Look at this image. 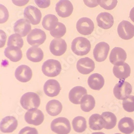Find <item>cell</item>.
Wrapping results in <instances>:
<instances>
[{
    "label": "cell",
    "mask_w": 134,
    "mask_h": 134,
    "mask_svg": "<svg viewBox=\"0 0 134 134\" xmlns=\"http://www.w3.org/2000/svg\"><path fill=\"white\" fill-rule=\"evenodd\" d=\"M109 51V44L105 42H100L97 44L93 49V57L96 61L102 62L106 59Z\"/></svg>",
    "instance_id": "cell-12"
},
{
    "label": "cell",
    "mask_w": 134,
    "mask_h": 134,
    "mask_svg": "<svg viewBox=\"0 0 134 134\" xmlns=\"http://www.w3.org/2000/svg\"><path fill=\"white\" fill-rule=\"evenodd\" d=\"M9 13L7 8L3 4H0V24H3L8 20Z\"/></svg>",
    "instance_id": "cell-37"
},
{
    "label": "cell",
    "mask_w": 134,
    "mask_h": 134,
    "mask_svg": "<svg viewBox=\"0 0 134 134\" xmlns=\"http://www.w3.org/2000/svg\"><path fill=\"white\" fill-rule=\"evenodd\" d=\"M87 94V90L83 86H77L73 87L69 93L70 101L75 105L81 104L82 97Z\"/></svg>",
    "instance_id": "cell-21"
},
{
    "label": "cell",
    "mask_w": 134,
    "mask_h": 134,
    "mask_svg": "<svg viewBox=\"0 0 134 134\" xmlns=\"http://www.w3.org/2000/svg\"><path fill=\"white\" fill-rule=\"evenodd\" d=\"M118 33L121 39L130 40L134 37V25L127 20H122L118 25Z\"/></svg>",
    "instance_id": "cell-7"
},
{
    "label": "cell",
    "mask_w": 134,
    "mask_h": 134,
    "mask_svg": "<svg viewBox=\"0 0 134 134\" xmlns=\"http://www.w3.org/2000/svg\"><path fill=\"white\" fill-rule=\"evenodd\" d=\"M127 59L126 51L121 47H114L111 51L109 55V61L114 65L124 64Z\"/></svg>",
    "instance_id": "cell-13"
},
{
    "label": "cell",
    "mask_w": 134,
    "mask_h": 134,
    "mask_svg": "<svg viewBox=\"0 0 134 134\" xmlns=\"http://www.w3.org/2000/svg\"><path fill=\"white\" fill-rule=\"evenodd\" d=\"M72 125L74 131L77 132H83L87 128L86 119L82 116L75 117L72 120Z\"/></svg>",
    "instance_id": "cell-32"
},
{
    "label": "cell",
    "mask_w": 134,
    "mask_h": 134,
    "mask_svg": "<svg viewBox=\"0 0 134 134\" xmlns=\"http://www.w3.org/2000/svg\"><path fill=\"white\" fill-rule=\"evenodd\" d=\"M84 4L89 8H95L98 5L97 0H83Z\"/></svg>",
    "instance_id": "cell-41"
},
{
    "label": "cell",
    "mask_w": 134,
    "mask_h": 134,
    "mask_svg": "<svg viewBox=\"0 0 134 134\" xmlns=\"http://www.w3.org/2000/svg\"><path fill=\"white\" fill-rule=\"evenodd\" d=\"M114 134H121V133H114Z\"/></svg>",
    "instance_id": "cell-45"
},
{
    "label": "cell",
    "mask_w": 134,
    "mask_h": 134,
    "mask_svg": "<svg viewBox=\"0 0 134 134\" xmlns=\"http://www.w3.org/2000/svg\"><path fill=\"white\" fill-rule=\"evenodd\" d=\"M67 48L65 41L61 38H55L53 39L49 46V49L52 54L55 56L60 57L63 55Z\"/></svg>",
    "instance_id": "cell-15"
},
{
    "label": "cell",
    "mask_w": 134,
    "mask_h": 134,
    "mask_svg": "<svg viewBox=\"0 0 134 134\" xmlns=\"http://www.w3.org/2000/svg\"><path fill=\"white\" fill-rule=\"evenodd\" d=\"M122 106L124 109L128 112L134 111V96H129L123 100Z\"/></svg>",
    "instance_id": "cell-35"
},
{
    "label": "cell",
    "mask_w": 134,
    "mask_h": 134,
    "mask_svg": "<svg viewBox=\"0 0 134 134\" xmlns=\"http://www.w3.org/2000/svg\"><path fill=\"white\" fill-rule=\"evenodd\" d=\"M76 29L80 34L84 36H88L93 32L94 25L91 19L87 17H83L77 21Z\"/></svg>",
    "instance_id": "cell-9"
},
{
    "label": "cell",
    "mask_w": 134,
    "mask_h": 134,
    "mask_svg": "<svg viewBox=\"0 0 134 134\" xmlns=\"http://www.w3.org/2000/svg\"><path fill=\"white\" fill-rule=\"evenodd\" d=\"M91 134H105L102 132H93Z\"/></svg>",
    "instance_id": "cell-44"
},
{
    "label": "cell",
    "mask_w": 134,
    "mask_h": 134,
    "mask_svg": "<svg viewBox=\"0 0 134 134\" xmlns=\"http://www.w3.org/2000/svg\"><path fill=\"white\" fill-rule=\"evenodd\" d=\"M61 91L60 83L55 80H49L43 85V91L49 97L57 96Z\"/></svg>",
    "instance_id": "cell-19"
},
{
    "label": "cell",
    "mask_w": 134,
    "mask_h": 134,
    "mask_svg": "<svg viewBox=\"0 0 134 134\" xmlns=\"http://www.w3.org/2000/svg\"><path fill=\"white\" fill-rule=\"evenodd\" d=\"M15 76L18 81L22 83H26L32 79V71L29 66L21 65L18 66L16 69Z\"/></svg>",
    "instance_id": "cell-17"
},
{
    "label": "cell",
    "mask_w": 134,
    "mask_h": 134,
    "mask_svg": "<svg viewBox=\"0 0 134 134\" xmlns=\"http://www.w3.org/2000/svg\"><path fill=\"white\" fill-rule=\"evenodd\" d=\"M61 70V64L57 60L49 59L44 62L42 65L43 74L49 77H57L60 74Z\"/></svg>",
    "instance_id": "cell-3"
},
{
    "label": "cell",
    "mask_w": 134,
    "mask_h": 134,
    "mask_svg": "<svg viewBox=\"0 0 134 134\" xmlns=\"http://www.w3.org/2000/svg\"><path fill=\"white\" fill-rule=\"evenodd\" d=\"M131 85L124 80L120 81L114 86L113 93L116 98L119 100H124L132 92Z\"/></svg>",
    "instance_id": "cell-5"
},
{
    "label": "cell",
    "mask_w": 134,
    "mask_h": 134,
    "mask_svg": "<svg viewBox=\"0 0 134 134\" xmlns=\"http://www.w3.org/2000/svg\"><path fill=\"white\" fill-rule=\"evenodd\" d=\"M30 0H12L13 3L16 6L23 7L26 5Z\"/></svg>",
    "instance_id": "cell-42"
},
{
    "label": "cell",
    "mask_w": 134,
    "mask_h": 134,
    "mask_svg": "<svg viewBox=\"0 0 134 134\" xmlns=\"http://www.w3.org/2000/svg\"><path fill=\"white\" fill-rule=\"evenodd\" d=\"M18 134H39L37 129L30 127H25L21 129Z\"/></svg>",
    "instance_id": "cell-38"
},
{
    "label": "cell",
    "mask_w": 134,
    "mask_h": 134,
    "mask_svg": "<svg viewBox=\"0 0 134 134\" xmlns=\"http://www.w3.org/2000/svg\"><path fill=\"white\" fill-rule=\"evenodd\" d=\"M26 55L27 59L33 62H39L43 58L42 50L40 48L35 46L29 48L26 52Z\"/></svg>",
    "instance_id": "cell-27"
},
{
    "label": "cell",
    "mask_w": 134,
    "mask_h": 134,
    "mask_svg": "<svg viewBox=\"0 0 134 134\" xmlns=\"http://www.w3.org/2000/svg\"><path fill=\"white\" fill-rule=\"evenodd\" d=\"M66 33V27L62 23H58L57 25L52 31H50L51 35L55 38H61L63 37Z\"/></svg>",
    "instance_id": "cell-34"
},
{
    "label": "cell",
    "mask_w": 134,
    "mask_h": 134,
    "mask_svg": "<svg viewBox=\"0 0 134 134\" xmlns=\"http://www.w3.org/2000/svg\"><path fill=\"white\" fill-rule=\"evenodd\" d=\"M14 30L16 34L21 37H24L31 31L30 22L26 19H20L15 23Z\"/></svg>",
    "instance_id": "cell-18"
},
{
    "label": "cell",
    "mask_w": 134,
    "mask_h": 134,
    "mask_svg": "<svg viewBox=\"0 0 134 134\" xmlns=\"http://www.w3.org/2000/svg\"><path fill=\"white\" fill-rule=\"evenodd\" d=\"M88 124L90 129L93 130H102L105 126L103 117L98 114H93L90 117Z\"/></svg>",
    "instance_id": "cell-28"
},
{
    "label": "cell",
    "mask_w": 134,
    "mask_h": 134,
    "mask_svg": "<svg viewBox=\"0 0 134 134\" xmlns=\"http://www.w3.org/2000/svg\"><path fill=\"white\" fill-rule=\"evenodd\" d=\"M88 85L94 90H100L105 84V80L102 75L98 73H94L89 76L87 80Z\"/></svg>",
    "instance_id": "cell-23"
},
{
    "label": "cell",
    "mask_w": 134,
    "mask_h": 134,
    "mask_svg": "<svg viewBox=\"0 0 134 134\" xmlns=\"http://www.w3.org/2000/svg\"><path fill=\"white\" fill-rule=\"evenodd\" d=\"M25 121L28 124L39 126L44 121V115L42 111L37 108L28 110L24 116Z\"/></svg>",
    "instance_id": "cell-8"
},
{
    "label": "cell",
    "mask_w": 134,
    "mask_h": 134,
    "mask_svg": "<svg viewBox=\"0 0 134 134\" xmlns=\"http://www.w3.org/2000/svg\"><path fill=\"white\" fill-rule=\"evenodd\" d=\"M58 23L59 19L57 16L52 14H48L43 17L42 25L44 29L51 31L56 27Z\"/></svg>",
    "instance_id": "cell-30"
},
{
    "label": "cell",
    "mask_w": 134,
    "mask_h": 134,
    "mask_svg": "<svg viewBox=\"0 0 134 134\" xmlns=\"http://www.w3.org/2000/svg\"><path fill=\"white\" fill-rule=\"evenodd\" d=\"M5 57L11 61L17 62L23 57V53L21 49L15 46H8L4 50Z\"/></svg>",
    "instance_id": "cell-24"
},
{
    "label": "cell",
    "mask_w": 134,
    "mask_h": 134,
    "mask_svg": "<svg viewBox=\"0 0 134 134\" xmlns=\"http://www.w3.org/2000/svg\"><path fill=\"white\" fill-rule=\"evenodd\" d=\"M74 7L69 0H60L56 4L55 10L58 15L62 18L69 17L72 13Z\"/></svg>",
    "instance_id": "cell-11"
},
{
    "label": "cell",
    "mask_w": 134,
    "mask_h": 134,
    "mask_svg": "<svg viewBox=\"0 0 134 134\" xmlns=\"http://www.w3.org/2000/svg\"><path fill=\"white\" fill-rule=\"evenodd\" d=\"M81 108L84 112H89L95 107L96 101L94 97L90 94H85L81 100Z\"/></svg>",
    "instance_id": "cell-29"
},
{
    "label": "cell",
    "mask_w": 134,
    "mask_h": 134,
    "mask_svg": "<svg viewBox=\"0 0 134 134\" xmlns=\"http://www.w3.org/2000/svg\"><path fill=\"white\" fill-rule=\"evenodd\" d=\"M98 4L103 9L111 10L114 9L118 3V0H97Z\"/></svg>",
    "instance_id": "cell-36"
},
{
    "label": "cell",
    "mask_w": 134,
    "mask_h": 134,
    "mask_svg": "<svg viewBox=\"0 0 134 134\" xmlns=\"http://www.w3.org/2000/svg\"><path fill=\"white\" fill-rule=\"evenodd\" d=\"M114 76L121 80H125L130 76L131 69L129 64L127 63L119 65H114L113 69Z\"/></svg>",
    "instance_id": "cell-22"
},
{
    "label": "cell",
    "mask_w": 134,
    "mask_h": 134,
    "mask_svg": "<svg viewBox=\"0 0 134 134\" xmlns=\"http://www.w3.org/2000/svg\"><path fill=\"white\" fill-rule=\"evenodd\" d=\"M20 103L24 109L29 110L38 108L40 105L41 101L40 97L35 92H29L25 93L21 96Z\"/></svg>",
    "instance_id": "cell-2"
},
{
    "label": "cell",
    "mask_w": 134,
    "mask_h": 134,
    "mask_svg": "<svg viewBox=\"0 0 134 134\" xmlns=\"http://www.w3.org/2000/svg\"><path fill=\"white\" fill-rule=\"evenodd\" d=\"M24 16L32 25H38L40 22L42 14L40 10L37 8L29 5L24 9Z\"/></svg>",
    "instance_id": "cell-10"
},
{
    "label": "cell",
    "mask_w": 134,
    "mask_h": 134,
    "mask_svg": "<svg viewBox=\"0 0 134 134\" xmlns=\"http://www.w3.org/2000/svg\"><path fill=\"white\" fill-rule=\"evenodd\" d=\"M51 128L54 132L57 134H68L71 131L70 121L64 117L53 120L51 122Z\"/></svg>",
    "instance_id": "cell-4"
},
{
    "label": "cell",
    "mask_w": 134,
    "mask_h": 134,
    "mask_svg": "<svg viewBox=\"0 0 134 134\" xmlns=\"http://www.w3.org/2000/svg\"><path fill=\"white\" fill-rule=\"evenodd\" d=\"M18 121L15 117L7 116L0 122V130L3 133L14 132L17 128Z\"/></svg>",
    "instance_id": "cell-16"
},
{
    "label": "cell",
    "mask_w": 134,
    "mask_h": 134,
    "mask_svg": "<svg viewBox=\"0 0 134 134\" xmlns=\"http://www.w3.org/2000/svg\"><path fill=\"white\" fill-rule=\"evenodd\" d=\"M76 66L77 70L80 73L83 75H87L94 70L95 63L92 59L86 57L78 61Z\"/></svg>",
    "instance_id": "cell-14"
},
{
    "label": "cell",
    "mask_w": 134,
    "mask_h": 134,
    "mask_svg": "<svg viewBox=\"0 0 134 134\" xmlns=\"http://www.w3.org/2000/svg\"><path fill=\"white\" fill-rule=\"evenodd\" d=\"M129 17L130 19L134 23V7H133L130 12Z\"/></svg>",
    "instance_id": "cell-43"
},
{
    "label": "cell",
    "mask_w": 134,
    "mask_h": 134,
    "mask_svg": "<svg viewBox=\"0 0 134 134\" xmlns=\"http://www.w3.org/2000/svg\"><path fill=\"white\" fill-rule=\"evenodd\" d=\"M119 130L125 134H130L134 131V121L129 117L121 119L118 124Z\"/></svg>",
    "instance_id": "cell-25"
},
{
    "label": "cell",
    "mask_w": 134,
    "mask_h": 134,
    "mask_svg": "<svg viewBox=\"0 0 134 134\" xmlns=\"http://www.w3.org/2000/svg\"><path fill=\"white\" fill-rule=\"evenodd\" d=\"M46 39L45 32L40 29H35L31 30L26 39L30 45L35 47H38L43 44Z\"/></svg>",
    "instance_id": "cell-6"
},
{
    "label": "cell",
    "mask_w": 134,
    "mask_h": 134,
    "mask_svg": "<svg viewBox=\"0 0 134 134\" xmlns=\"http://www.w3.org/2000/svg\"><path fill=\"white\" fill-rule=\"evenodd\" d=\"M62 104L59 100L53 99L48 102L46 106L47 113L52 116L59 115L62 110Z\"/></svg>",
    "instance_id": "cell-26"
},
{
    "label": "cell",
    "mask_w": 134,
    "mask_h": 134,
    "mask_svg": "<svg viewBox=\"0 0 134 134\" xmlns=\"http://www.w3.org/2000/svg\"><path fill=\"white\" fill-rule=\"evenodd\" d=\"M91 48L90 41L87 39L79 37H77L71 43V50L77 55L84 56L90 52Z\"/></svg>",
    "instance_id": "cell-1"
},
{
    "label": "cell",
    "mask_w": 134,
    "mask_h": 134,
    "mask_svg": "<svg viewBox=\"0 0 134 134\" xmlns=\"http://www.w3.org/2000/svg\"><path fill=\"white\" fill-rule=\"evenodd\" d=\"M97 21L99 27L103 29L107 30L113 25L114 18L108 13H102L97 17Z\"/></svg>",
    "instance_id": "cell-20"
},
{
    "label": "cell",
    "mask_w": 134,
    "mask_h": 134,
    "mask_svg": "<svg viewBox=\"0 0 134 134\" xmlns=\"http://www.w3.org/2000/svg\"><path fill=\"white\" fill-rule=\"evenodd\" d=\"M35 2L40 8L42 9L47 8L51 4V0H35Z\"/></svg>",
    "instance_id": "cell-39"
},
{
    "label": "cell",
    "mask_w": 134,
    "mask_h": 134,
    "mask_svg": "<svg viewBox=\"0 0 134 134\" xmlns=\"http://www.w3.org/2000/svg\"><path fill=\"white\" fill-rule=\"evenodd\" d=\"M101 115L104 121L105 129L109 130L115 127L117 118L114 113L110 112V111H105V112L103 113Z\"/></svg>",
    "instance_id": "cell-31"
},
{
    "label": "cell",
    "mask_w": 134,
    "mask_h": 134,
    "mask_svg": "<svg viewBox=\"0 0 134 134\" xmlns=\"http://www.w3.org/2000/svg\"><path fill=\"white\" fill-rule=\"evenodd\" d=\"M7 40L6 33L2 30H0V48L3 47Z\"/></svg>",
    "instance_id": "cell-40"
},
{
    "label": "cell",
    "mask_w": 134,
    "mask_h": 134,
    "mask_svg": "<svg viewBox=\"0 0 134 134\" xmlns=\"http://www.w3.org/2000/svg\"><path fill=\"white\" fill-rule=\"evenodd\" d=\"M24 44V41L21 37L17 34H13L8 38V46H15L20 48H22Z\"/></svg>",
    "instance_id": "cell-33"
}]
</instances>
